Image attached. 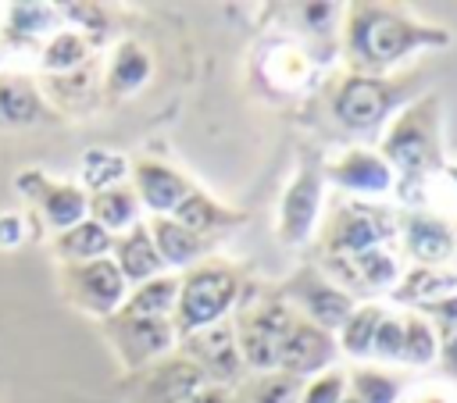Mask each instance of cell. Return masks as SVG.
Returning <instances> with one entry per match:
<instances>
[{"mask_svg": "<svg viewBox=\"0 0 457 403\" xmlns=\"http://www.w3.org/2000/svg\"><path fill=\"white\" fill-rule=\"evenodd\" d=\"M400 403H457V389H450L443 382H425V385H414L411 392H403Z\"/></svg>", "mask_w": 457, "mask_h": 403, "instance_id": "f35d334b", "label": "cell"}, {"mask_svg": "<svg viewBox=\"0 0 457 403\" xmlns=\"http://www.w3.org/2000/svg\"><path fill=\"white\" fill-rule=\"evenodd\" d=\"M168 218H175L179 225H186L189 232H196V235H204V239H211V235H218V232H225V228H236V225L246 221L243 210L218 203V200H214L207 189H200V185H193L189 196H186Z\"/></svg>", "mask_w": 457, "mask_h": 403, "instance_id": "d4e9b609", "label": "cell"}, {"mask_svg": "<svg viewBox=\"0 0 457 403\" xmlns=\"http://www.w3.org/2000/svg\"><path fill=\"white\" fill-rule=\"evenodd\" d=\"M186 403H236V389L225 385H204L196 396H189Z\"/></svg>", "mask_w": 457, "mask_h": 403, "instance_id": "60d3db41", "label": "cell"}, {"mask_svg": "<svg viewBox=\"0 0 457 403\" xmlns=\"http://www.w3.org/2000/svg\"><path fill=\"white\" fill-rule=\"evenodd\" d=\"M243 267L225 257H204L193 267L179 271V296H175V335H189L196 328H207L214 321H225L243 292Z\"/></svg>", "mask_w": 457, "mask_h": 403, "instance_id": "277c9868", "label": "cell"}, {"mask_svg": "<svg viewBox=\"0 0 457 403\" xmlns=\"http://www.w3.org/2000/svg\"><path fill=\"white\" fill-rule=\"evenodd\" d=\"M457 292V267H403L400 282L389 289V300L403 310H425Z\"/></svg>", "mask_w": 457, "mask_h": 403, "instance_id": "cb8c5ba5", "label": "cell"}, {"mask_svg": "<svg viewBox=\"0 0 457 403\" xmlns=\"http://www.w3.org/2000/svg\"><path fill=\"white\" fill-rule=\"evenodd\" d=\"M129 185H132L139 207L146 210L143 218H150V214H171L189 196V189L196 182L164 160L136 157V160H129Z\"/></svg>", "mask_w": 457, "mask_h": 403, "instance_id": "e0dca14e", "label": "cell"}, {"mask_svg": "<svg viewBox=\"0 0 457 403\" xmlns=\"http://www.w3.org/2000/svg\"><path fill=\"white\" fill-rule=\"evenodd\" d=\"M418 96V75H353L346 71L332 96V118L350 132H371L389 125V118Z\"/></svg>", "mask_w": 457, "mask_h": 403, "instance_id": "8992f818", "label": "cell"}, {"mask_svg": "<svg viewBox=\"0 0 457 403\" xmlns=\"http://www.w3.org/2000/svg\"><path fill=\"white\" fill-rule=\"evenodd\" d=\"M393 178H396V196L403 203H425V185L432 175L443 171L446 164V150H443V103H439V93L428 89V93H418L411 103H403L382 139H378V150H375Z\"/></svg>", "mask_w": 457, "mask_h": 403, "instance_id": "7a4b0ae2", "label": "cell"}, {"mask_svg": "<svg viewBox=\"0 0 457 403\" xmlns=\"http://www.w3.org/2000/svg\"><path fill=\"white\" fill-rule=\"evenodd\" d=\"M61 114L46 103L39 82L25 71H0V132L57 125Z\"/></svg>", "mask_w": 457, "mask_h": 403, "instance_id": "d6986e66", "label": "cell"}, {"mask_svg": "<svg viewBox=\"0 0 457 403\" xmlns=\"http://www.w3.org/2000/svg\"><path fill=\"white\" fill-rule=\"evenodd\" d=\"M321 207H325V175L321 160L300 157L282 200H278V218H275V235L282 246H307L321 225Z\"/></svg>", "mask_w": 457, "mask_h": 403, "instance_id": "52a82bcc", "label": "cell"}, {"mask_svg": "<svg viewBox=\"0 0 457 403\" xmlns=\"http://www.w3.org/2000/svg\"><path fill=\"white\" fill-rule=\"evenodd\" d=\"M14 189L21 193V200L32 207L36 221L50 235H57L86 218V193L79 189V182L54 178L39 168H21L14 175Z\"/></svg>", "mask_w": 457, "mask_h": 403, "instance_id": "8fae6325", "label": "cell"}, {"mask_svg": "<svg viewBox=\"0 0 457 403\" xmlns=\"http://www.w3.org/2000/svg\"><path fill=\"white\" fill-rule=\"evenodd\" d=\"M57 11H61V21L75 32H82L93 46H100L111 32V14L100 4H57Z\"/></svg>", "mask_w": 457, "mask_h": 403, "instance_id": "d590c367", "label": "cell"}, {"mask_svg": "<svg viewBox=\"0 0 457 403\" xmlns=\"http://www.w3.org/2000/svg\"><path fill=\"white\" fill-rule=\"evenodd\" d=\"M439 357L446 360V367H450V374L457 378V332H450V335H443V346H439Z\"/></svg>", "mask_w": 457, "mask_h": 403, "instance_id": "b9f144b4", "label": "cell"}, {"mask_svg": "<svg viewBox=\"0 0 457 403\" xmlns=\"http://www.w3.org/2000/svg\"><path fill=\"white\" fill-rule=\"evenodd\" d=\"M118 182H129V157L104 150V146H89L79 160V189L89 196V193L111 189Z\"/></svg>", "mask_w": 457, "mask_h": 403, "instance_id": "1f68e13d", "label": "cell"}, {"mask_svg": "<svg viewBox=\"0 0 457 403\" xmlns=\"http://www.w3.org/2000/svg\"><path fill=\"white\" fill-rule=\"evenodd\" d=\"M207 385L200 367L186 360L179 350L129 374V403H186Z\"/></svg>", "mask_w": 457, "mask_h": 403, "instance_id": "5bb4252c", "label": "cell"}, {"mask_svg": "<svg viewBox=\"0 0 457 403\" xmlns=\"http://www.w3.org/2000/svg\"><path fill=\"white\" fill-rule=\"evenodd\" d=\"M346 392H350L346 389V371L343 367H328V371H321V374L303 382L300 403H343Z\"/></svg>", "mask_w": 457, "mask_h": 403, "instance_id": "74e56055", "label": "cell"}, {"mask_svg": "<svg viewBox=\"0 0 457 403\" xmlns=\"http://www.w3.org/2000/svg\"><path fill=\"white\" fill-rule=\"evenodd\" d=\"M321 175H325V185H336L339 193H346L353 200L382 196V193H393V185H396L389 164L368 146H353V150L339 153L336 160H325Z\"/></svg>", "mask_w": 457, "mask_h": 403, "instance_id": "2e32d148", "label": "cell"}, {"mask_svg": "<svg viewBox=\"0 0 457 403\" xmlns=\"http://www.w3.org/2000/svg\"><path fill=\"white\" fill-rule=\"evenodd\" d=\"M296 317L300 314L278 296L275 285L250 282V278L243 282V292H239L228 321L236 328L239 357L250 374L278 371V353H282V342H286L289 328L296 325Z\"/></svg>", "mask_w": 457, "mask_h": 403, "instance_id": "3957f363", "label": "cell"}, {"mask_svg": "<svg viewBox=\"0 0 457 403\" xmlns=\"http://www.w3.org/2000/svg\"><path fill=\"white\" fill-rule=\"evenodd\" d=\"M400 353H403V314L386 310V317L375 328L368 357L378 360V364H400Z\"/></svg>", "mask_w": 457, "mask_h": 403, "instance_id": "8d00e7d4", "label": "cell"}, {"mask_svg": "<svg viewBox=\"0 0 457 403\" xmlns=\"http://www.w3.org/2000/svg\"><path fill=\"white\" fill-rule=\"evenodd\" d=\"M453 32L436 21H421L400 4H346L339 50L353 75H393L407 57L421 50H446Z\"/></svg>", "mask_w": 457, "mask_h": 403, "instance_id": "6da1fadb", "label": "cell"}, {"mask_svg": "<svg viewBox=\"0 0 457 403\" xmlns=\"http://www.w3.org/2000/svg\"><path fill=\"white\" fill-rule=\"evenodd\" d=\"M300 389H303V382H296L282 371L250 374L246 382L236 385V403H300Z\"/></svg>", "mask_w": 457, "mask_h": 403, "instance_id": "e575fe53", "label": "cell"}, {"mask_svg": "<svg viewBox=\"0 0 457 403\" xmlns=\"http://www.w3.org/2000/svg\"><path fill=\"white\" fill-rule=\"evenodd\" d=\"M150 71H154L150 50L139 39H121L114 43L107 64L100 68V93L107 100H125L150 82Z\"/></svg>", "mask_w": 457, "mask_h": 403, "instance_id": "44dd1931", "label": "cell"}, {"mask_svg": "<svg viewBox=\"0 0 457 403\" xmlns=\"http://www.w3.org/2000/svg\"><path fill=\"white\" fill-rule=\"evenodd\" d=\"M336 357H339V346H336V335L296 317V325L289 328L286 342H282V353H278V371L296 378V382H307L328 367H336Z\"/></svg>", "mask_w": 457, "mask_h": 403, "instance_id": "ac0fdd59", "label": "cell"}, {"mask_svg": "<svg viewBox=\"0 0 457 403\" xmlns=\"http://www.w3.org/2000/svg\"><path fill=\"white\" fill-rule=\"evenodd\" d=\"M100 335L111 346V353L118 357L125 374H136L146 364L168 357L179 342L171 317H136V314H121V310H114L111 317L100 321Z\"/></svg>", "mask_w": 457, "mask_h": 403, "instance_id": "ba28073f", "label": "cell"}, {"mask_svg": "<svg viewBox=\"0 0 457 403\" xmlns=\"http://www.w3.org/2000/svg\"><path fill=\"white\" fill-rule=\"evenodd\" d=\"M318 257H350L375 246H400V210L371 200L343 196L314 232Z\"/></svg>", "mask_w": 457, "mask_h": 403, "instance_id": "5b68a950", "label": "cell"}, {"mask_svg": "<svg viewBox=\"0 0 457 403\" xmlns=\"http://www.w3.org/2000/svg\"><path fill=\"white\" fill-rule=\"evenodd\" d=\"M111 243H114V235L107 228L82 218L79 225L50 235V253H54L57 264H86V260L111 257Z\"/></svg>", "mask_w": 457, "mask_h": 403, "instance_id": "83f0119b", "label": "cell"}, {"mask_svg": "<svg viewBox=\"0 0 457 403\" xmlns=\"http://www.w3.org/2000/svg\"><path fill=\"white\" fill-rule=\"evenodd\" d=\"M57 285H61V296L68 300V307H75L96 321L111 317L129 296V285L111 257L86 260V264H57Z\"/></svg>", "mask_w": 457, "mask_h": 403, "instance_id": "9c48e42d", "label": "cell"}, {"mask_svg": "<svg viewBox=\"0 0 457 403\" xmlns=\"http://www.w3.org/2000/svg\"><path fill=\"white\" fill-rule=\"evenodd\" d=\"M89 61H96V46L75 32V29H57L43 46H39V75H68L75 68H86Z\"/></svg>", "mask_w": 457, "mask_h": 403, "instance_id": "f1b7e54d", "label": "cell"}, {"mask_svg": "<svg viewBox=\"0 0 457 403\" xmlns=\"http://www.w3.org/2000/svg\"><path fill=\"white\" fill-rule=\"evenodd\" d=\"M175 296H179V275L164 271V275H157L150 282L132 285L118 310L121 314H136V317H171L175 314Z\"/></svg>", "mask_w": 457, "mask_h": 403, "instance_id": "f546056e", "label": "cell"}, {"mask_svg": "<svg viewBox=\"0 0 457 403\" xmlns=\"http://www.w3.org/2000/svg\"><path fill=\"white\" fill-rule=\"evenodd\" d=\"M386 310H389V307H382L378 300H361V303L353 307V314L343 321V328L336 332L339 353H346V357H353V360H368L375 328H378V321L386 317Z\"/></svg>", "mask_w": 457, "mask_h": 403, "instance_id": "4dcf8cb0", "label": "cell"}, {"mask_svg": "<svg viewBox=\"0 0 457 403\" xmlns=\"http://www.w3.org/2000/svg\"><path fill=\"white\" fill-rule=\"evenodd\" d=\"M400 257H411L414 267H446L457 257V225L432 210H403Z\"/></svg>", "mask_w": 457, "mask_h": 403, "instance_id": "9a60e30c", "label": "cell"}, {"mask_svg": "<svg viewBox=\"0 0 457 403\" xmlns=\"http://www.w3.org/2000/svg\"><path fill=\"white\" fill-rule=\"evenodd\" d=\"M86 218L96 221L100 228H107L111 235H121L125 228H132L136 221H143V207L132 193L129 182H118L111 189L89 193L86 196Z\"/></svg>", "mask_w": 457, "mask_h": 403, "instance_id": "4316f807", "label": "cell"}, {"mask_svg": "<svg viewBox=\"0 0 457 403\" xmlns=\"http://www.w3.org/2000/svg\"><path fill=\"white\" fill-rule=\"evenodd\" d=\"M25 239V214L21 210H0V250L21 246Z\"/></svg>", "mask_w": 457, "mask_h": 403, "instance_id": "ab89813d", "label": "cell"}, {"mask_svg": "<svg viewBox=\"0 0 457 403\" xmlns=\"http://www.w3.org/2000/svg\"><path fill=\"white\" fill-rule=\"evenodd\" d=\"M257 71L275 93H300L314 78L318 57L300 39H271L257 57Z\"/></svg>", "mask_w": 457, "mask_h": 403, "instance_id": "ffe728a7", "label": "cell"}, {"mask_svg": "<svg viewBox=\"0 0 457 403\" xmlns=\"http://www.w3.org/2000/svg\"><path fill=\"white\" fill-rule=\"evenodd\" d=\"M343 403H357V399H353V396H350V392H346V396H343Z\"/></svg>", "mask_w": 457, "mask_h": 403, "instance_id": "ee69618b", "label": "cell"}, {"mask_svg": "<svg viewBox=\"0 0 457 403\" xmlns=\"http://www.w3.org/2000/svg\"><path fill=\"white\" fill-rule=\"evenodd\" d=\"M400 314H403V353H400V364H407V367L432 364L439 357V346H443L436 325L418 310H400Z\"/></svg>", "mask_w": 457, "mask_h": 403, "instance_id": "836d02e7", "label": "cell"}, {"mask_svg": "<svg viewBox=\"0 0 457 403\" xmlns=\"http://www.w3.org/2000/svg\"><path fill=\"white\" fill-rule=\"evenodd\" d=\"M439 175H446V182H450V185H453V189H457V160H446V164H443V171H439Z\"/></svg>", "mask_w": 457, "mask_h": 403, "instance_id": "7bdbcfd3", "label": "cell"}, {"mask_svg": "<svg viewBox=\"0 0 457 403\" xmlns=\"http://www.w3.org/2000/svg\"><path fill=\"white\" fill-rule=\"evenodd\" d=\"M111 260H114V267L121 271V278H125L129 289L168 271L164 260H161V253H157V246H154V239H150L146 221H136L132 228H125L121 235H114V243H111Z\"/></svg>", "mask_w": 457, "mask_h": 403, "instance_id": "7402d4cb", "label": "cell"}, {"mask_svg": "<svg viewBox=\"0 0 457 403\" xmlns=\"http://www.w3.org/2000/svg\"><path fill=\"white\" fill-rule=\"evenodd\" d=\"M346 389L357 403H400L403 382L375 364H353L346 371Z\"/></svg>", "mask_w": 457, "mask_h": 403, "instance_id": "d6a6232c", "label": "cell"}, {"mask_svg": "<svg viewBox=\"0 0 457 403\" xmlns=\"http://www.w3.org/2000/svg\"><path fill=\"white\" fill-rule=\"evenodd\" d=\"M175 350L200 367V374L207 378V385L236 389L243 382V374H246L243 357H239V342H236V328H232L228 317L182 335L175 342Z\"/></svg>", "mask_w": 457, "mask_h": 403, "instance_id": "4fadbf2b", "label": "cell"}, {"mask_svg": "<svg viewBox=\"0 0 457 403\" xmlns=\"http://www.w3.org/2000/svg\"><path fill=\"white\" fill-rule=\"evenodd\" d=\"M143 221H146V228H150V239H154V246H157V253H161V260H164L168 271L179 275V271L193 267L196 260L211 257V239L189 232V228L179 225L175 218H168V214H150V218H143Z\"/></svg>", "mask_w": 457, "mask_h": 403, "instance_id": "603a6c76", "label": "cell"}, {"mask_svg": "<svg viewBox=\"0 0 457 403\" xmlns=\"http://www.w3.org/2000/svg\"><path fill=\"white\" fill-rule=\"evenodd\" d=\"M57 29H64L57 4H11L4 14V39L11 46H43Z\"/></svg>", "mask_w": 457, "mask_h": 403, "instance_id": "484cf974", "label": "cell"}, {"mask_svg": "<svg viewBox=\"0 0 457 403\" xmlns=\"http://www.w3.org/2000/svg\"><path fill=\"white\" fill-rule=\"evenodd\" d=\"M278 289V296L303 317V321H311V325H318V328H325V332H339L343 328V321L353 314V307L361 303V300H353L350 292H343L336 282H328L321 271H318V264H303V267H296L286 282H278L275 285Z\"/></svg>", "mask_w": 457, "mask_h": 403, "instance_id": "30bf717a", "label": "cell"}, {"mask_svg": "<svg viewBox=\"0 0 457 403\" xmlns=\"http://www.w3.org/2000/svg\"><path fill=\"white\" fill-rule=\"evenodd\" d=\"M314 264L328 282H336L353 300L357 296L389 292L403 275L400 246H375V250L350 253V257H318Z\"/></svg>", "mask_w": 457, "mask_h": 403, "instance_id": "7c38bea8", "label": "cell"}]
</instances>
